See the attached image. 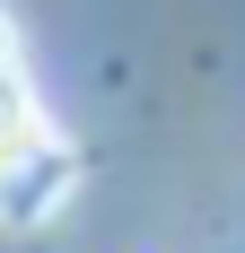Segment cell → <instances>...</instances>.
Wrapping results in <instances>:
<instances>
[{
  "instance_id": "6da1fadb",
  "label": "cell",
  "mask_w": 245,
  "mask_h": 253,
  "mask_svg": "<svg viewBox=\"0 0 245 253\" xmlns=\"http://www.w3.org/2000/svg\"><path fill=\"white\" fill-rule=\"evenodd\" d=\"M79 192V157L26 87V61H0V227H44Z\"/></svg>"
},
{
  "instance_id": "7a4b0ae2",
  "label": "cell",
  "mask_w": 245,
  "mask_h": 253,
  "mask_svg": "<svg viewBox=\"0 0 245 253\" xmlns=\"http://www.w3.org/2000/svg\"><path fill=\"white\" fill-rule=\"evenodd\" d=\"M0 61H18V26H9V9H0Z\"/></svg>"
}]
</instances>
